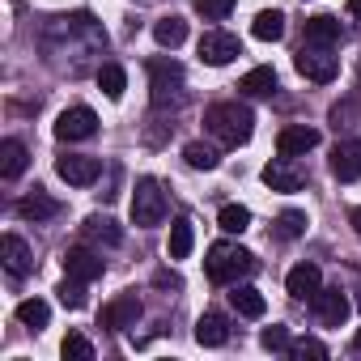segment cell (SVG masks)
I'll list each match as a JSON object with an SVG mask.
<instances>
[{
    "label": "cell",
    "instance_id": "obj_1",
    "mask_svg": "<svg viewBox=\"0 0 361 361\" xmlns=\"http://www.w3.org/2000/svg\"><path fill=\"white\" fill-rule=\"evenodd\" d=\"M204 128H209L226 149H238V145L251 140L255 115H251V106H243V102H213V106L204 111Z\"/></svg>",
    "mask_w": 361,
    "mask_h": 361
},
{
    "label": "cell",
    "instance_id": "obj_2",
    "mask_svg": "<svg viewBox=\"0 0 361 361\" xmlns=\"http://www.w3.org/2000/svg\"><path fill=\"white\" fill-rule=\"evenodd\" d=\"M255 268H259L255 255H251L247 247H238V243H213V247H209V259H204V272H209L213 285H238V281L251 276Z\"/></svg>",
    "mask_w": 361,
    "mask_h": 361
},
{
    "label": "cell",
    "instance_id": "obj_3",
    "mask_svg": "<svg viewBox=\"0 0 361 361\" xmlns=\"http://www.w3.org/2000/svg\"><path fill=\"white\" fill-rule=\"evenodd\" d=\"M149 90H153V106L157 111L178 106L183 102V90H188L183 64L178 60H149Z\"/></svg>",
    "mask_w": 361,
    "mask_h": 361
},
{
    "label": "cell",
    "instance_id": "obj_4",
    "mask_svg": "<svg viewBox=\"0 0 361 361\" xmlns=\"http://www.w3.org/2000/svg\"><path fill=\"white\" fill-rule=\"evenodd\" d=\"M293 68L314 85H331L340 77V56H331V47H323V43H302L293 56Z\"/></svg>",
    "mask_w": 361,
    "mask_h": 361
},
{
    "label": "cell",
    "instance_id": "obj_5",
    "mask_svg": "<svg viewBox=\"0 0 361 361\" xmlns=\"http://www.w3.org/2000/svg\"><path fill=\"white\" fill-rule=\"evenodd\" d=\"M132 221H136L140 230L166 221V192H161L157 178H136V192H132Z\"/></svg>",
    "mask_w": 361,
    "mask_h": 361
},
{
    "label": "cell",
    "instance_id": "obj_6",
    "mask_svg": "<svg viewBox=\"0 0 361 361\" xmlns=\"http://www.w3.org/2000/svg\"><path fill=\"white\" fill-rule=\"evenodd\" d=\"M56 174L64 178V183H73V188H90L94 178L102 174V161L90 157V153H64V157L56 161Z\"/></svg>",
    "mask_w": 361,
    "mask_h": 361
},
{
    "label": "cell",
    "instance_id": "obj_7",
    "mask_svg": "<svg viewBox=\"0 0 361 361\" xmlns=\"http://www.w3.org/2000/svg\"><path fill=\"white\" fill-rule=\"evenodd\" d=\"M94 132H98V115L90 106H68L56 119V136L60 140H90Z\"/></svg>",
    "mask_w": 361,
    "mask_h": 361
},
{
    "label": "cell",
    "instance_id": "obj_8",
    "mask_svg": "<svg viewBox=\"0 0 361 361\" xmlns=\"http://www.w3.org/2000/svg\"><path fill=\"white\" fill-rule=\"evenodd\" d=\"M136 319H140V298L132 289L128 293H115L102 306V327H111V331H128V327H136Z\"/></svg>",
    "mask_w": 361,
    "mask_h": 361
},
{
    "label": "cell",
    "instance_id": "obj_9",
    "mask_svg": "<svg viewBox=\"0 0 361 361\" xmlns=\"http://www.w3.org/2000/svg\"><path fill=\"white\" fill-rule=\"evenodd\" d=\"M238 56H243V43H238L234 35H226V30H209V35L200 39V60L213 64V68H221V64H230V60H238Z\"/></svg>",
    "mask_w": 361,
    "mask_h": 361
},
{
    "label": "cell",
    "instance_id": "obj_10",
    "mask_svg": "<svg viewBox=\"0 0 361 361\" xmlns=\"http://www.w3.org/2000/svg\"><path fill=\"white\" fill-rule=\"evenodd\" d=\"M0 259H5V272L9 276H30V268H35V255H30V247H26V238H18V234H5L0 238Z\"/></svg>",
    "mask_w": 361,
    "mask_h": 361
},
{
    "label": "cell",
    "instance_id": "obj_11",
    "mask_svg": "<svg viewBox=\"0 0 361 361\" xmlns=\"http://www.w3.org/2000/svg\"><path fill=\"white\" fill-rule=\"evenodd\" d=\"M314 145H319V132L306 128V123H289V128H281V136H276V153H281V157H302V153H310Z\"/></svg>",
    "mask_w": 361,
    "mask_h": 361
},
{
    "label": "cell",
    "instance_id": "obj_12",
    "mask_svg": "<svg viewBox=\"0 0 361 361\" xmlns=\"http://www.w3.org/2000/svg\"><path fill=\"white\" fill-rule=\"evenodd\" d=\"M102 255L98 251H90V247H68L64 251V272L68 276H77V281H98L102 276Z\"/></svg>",
    "mask_w": 361,
    "mask_h": 361
},
{
    "label": "cell",
    "instance_id": "obj_13",
    "mask_svg": "<svg viewBox=\"0 0 361 361\" xmlns=\"http://www.w3.org/2000/svg\"><path fill=\"white\" fill-rule=\"evenodd\" d=\"M264 183H268L272 192H298L306 178H302V170L293 166V157H272V161L264 166Z\"/></svg>",
    "mask_w": 361,
    "mask_h": 361
},
{
    "label": "cell",
    "instance_id": "obj_14",
    "mask_svg": "<svg viewBox=\"0 0 361 361\" xmlns=\"http://www.w3.org/2000/svg\"><path fill=\"white\" fill-rule=\"evenodd\" d=\"M331 174L340 178V183L361 178V140H340L331 149Z\"/></svg>",
    "mask_w": 361,
    "mask_h": 361
},
{
    "label": "cell",
    "instance_id": "obj_15",
    "mask_svg": "<svg viewBox=\"0 0 361 361\" xmlns=\"http://www.w3.org/2000/svg\"><path fill=\"white\" fill-rule=\"evenodd\" d=\"M285 289H289L298 302H314V293L323 289V272H319L314 264H298V268H289Z\"/></svg>",
    "mask_w": 361,
    "mask_h": 361
},
{
    "label": "cell",
    "instance_id": "obj_16",
    "mask_svg": "<svg viewBox=\"0 0 361 361\" xmlns=\"http://www.w3.org/2000/svg\"><path fill=\"white\" fill-rule=\"evenodd\" d=\"M314 314H319L323 327H340V323L348 319V298H344V289H319V293H314Z\"/></svg>",
    "mask_w": 361,
    "mask_h": 361
},
{
    "label": "cell",
    "instance_id": "obj_17",
    "mask_svg": "<svg viewBox=\"0 0 361 361\" xmlns=\"http://www.w3.org/2000/svg\"><path fill=\"white\" fill-rule=\"evenodd\" d=\"M196 340H200L204 348H221V344L230 340V319H226L221 310H204L200 323H196Z\"/></svg>",
    "mask_w": 361,
    "mask_h": 361
},
{
    "label": "cell",
    "instance_id": "obj_18",
    "mask_svg": "<svg viewBox=\"0 0 361 361\" xmlns=\"http://www.w3.org/2000/svg\"><path fill=\"white\" fill-rule=\"evenodd\" d=\"M56 213H60V204H56L51 196H43L39 188H35L26 200H18V217H22V221H51Z\"/></svg>",
    "mask_w": 361,
    "mask_h": 361
},
{
    "label": "cell",
    "instance_id": "obj_19",
    "mask_svg": "<svg viewBox=\"0 0 361 361\" xmlns=\"http://www.w3.org/2000/svg\"><path fill=\"white\" fill-rule=\"evenodd\" d=\"M306 43H323V47L340 43V22H336L331 13H314V18H306Z\"/></svg>",
    "mask_w": 361,
    "mask_h": 361
},
{
    "label": "cell",
    "instance_id": "obj_20",
    "mask_svg": "<svg viewBox=\"0 0 361 361\" xmlns=\"http://www.w3.org/2000/svg\"><path fill=\"white\" fill-rule=\"evenodd\" d=\"M230 302H234V310H238L243 319H264V310H268L264 293H259V289H251V285H234Z\"/></svg>",
    "mask_w": 361,
    "mask_h": 361
},
{
    "label": "cell",
    "instance_id": "obj_21",
    "mask_svg": "<svg viewBox=\"0 0 361 361\" xmlns=\"http://www.w3.org/2000/svg\"><path fill=\"white\" fill-rule=\"evenodd\" d=\"M192 247H196V230H192L188 217H178V221L170 226V247H166V255H170V259H188Z\"/></svg>",
    "mask_w": 361,
    "mask_h": 361
},
{
    "label": "cell",
    "instance_id": "obj_22",
    "mask_svg": "<svg viewBox=\"0 0 361 361\" xmlns=\"http://www.w3.org/2000/svg\"><path fill=\"white\" fill-rule=\"evenodd\" d=\"M26 161H30V153H26V145L22 140H5V145H0V174H5V178H18L22 170H26Z\"/></svg>",
    "mask_w": 361,
    "mask_h": 361
},
{
    "label": "cell",
    "instance_id": "obj_23",
    "mask_svg": "<svg viewBox=\"0 0 361 361\" xmlns=\"http://www.w3.org/2000/svg\"><path fill=\"white\" fill-rule=\"evenodd\" d=\"M238 90L247 94V98H268V94H276V73L264 64V68H251L243 81H238Z\"/></svg>",
    "mask_w": 361,
    "mask_h": 361
},
{
    "label": "cell",
    "instance_id": "obj_24",
    "mask_svg": "<svg viewBox=\"0 0 361 361\" xmlns=\"http://www.w3.org/2000/svg\"><path fill=\"white\" fill-rule=\"evenodd\" d=\"M85 238H90V243H106V247H119V243H123V230H119L111 217L94 213V217H85Z\"/></svg>",
    "mask_w": 361,
    "mask_h": 361
},
{
    "label": "cell",
    "instance_id": "obj_25",
    "mask_svg": "<svg viewBox=\"0 0 361 361\" xmlns=\"http://www.w3.org/2000/svg\"><path fill=\"white\" fill-rule=\"evenodd\" d=\"M153 39H157L161 47L174 51L178 43L188 39V22H183V18H174V13H170V18H157V22H153Z\"/></svg>",
    "mask_w": 361,
    "mask_h": 361
},
{
    "label": "cell",
    "instance_id": "obj_26",
    "mask_svg": "<svg viewBox=\"0 0 361 361\" xmlns=\"http://www.w3.org/2000/svg\"><path fill=\"white\" fill-rule=\"evenodd\" d=\"M251 35L264 39V43H276V39L285 35V13H281V9H264V13L251 22Z\"/></svg>",
    "mask_w": 361,
    "mask_h": 361
},
{
    "label": "cell",
    "instance_id": "obj_27",
    "mask_svg": "<svg viewBox=\"0 0 361 361\" xmlns=\"http://www.w3.org/2000/svg\"><path fill=\"white\" fill-rule=\"evenodd\" d=\"M98 90H102L111 102H119L123 90H128V73H123L119 64H102V68H98Z\"/></svg>",
    "mask_w": 361,
    "mask_h": 361
},
{
    "label": "cell",
    "instance_id": "obj_28",
    "mask_svg": "<svg viewBox=\"0 0 361 361\" xmlns=\"http://www.w3.org/2000/svg\"><path fill=\"white\" fill-rule=\"evenodd\" d=\"M217 226H221L226 234H243V230L251 226V209H247V204H226V209L217 213Z\"/></svg>",
    "mask_w": 361,
    "mask_h": 361
},
{
    "label": "cell",
    "instance_id": "obj_29",
    "mask_svg": "<svg viewBox=\"0 0 361 361\" xmlns=\"http://www.w3.org/2000/svg\"><path fill=\"white\" fill-rule=\"evenodd\" d=\"M18 319H22L26 327L43 331V327H47V319H51V310H47V302H43V298H26V302L18 306Z\"/></svg>",
    "mask_w": 361,
    "mask_h": 361
},
{
    "label": "cell",
    "instance_id": "obj_30",
    "mask_svg": "<svg viewBox=\"0 0 361 361\" xmlns=\"http://www.w3.org/2000/svg\"><path fill=\"white\" fill-rule=\"evenodd\" d=\"M183 161L192 166V170H217V149H209V145H200V140H192L188 149H183Z\"/></svg>",
    "mask_w": 361,
    "mask_h": 361
},
{
    "label": "cell",
    "instance_id": "obj_31",
    "mask_svg": "<svg viewBox=\"0 0 361 361\" xmlns=\"http://www.w3.org/2000/svg\"><path fill=\"white\" fill-rule=\"evenodd\" d=\"M60 353H64V361H94V344L81 331H68L64 344H60Z\"/></svg>",
    "mask_w": 361,
    "mask_h": 361
},
{
    "label": "cell",
    "instance_id": "obj_32",
    "mask_svg": "<svg viewBox=\"0 0 361 361\" xmlns=\"http://www.w3.org/2000/svg\"><path fill=\"white\" fill-rule=\"evenodd\" d=\"M85 285H90V281H77V276H68V281H60V289H56V293H60V302H64L68 310H81V306L90 302V298H85Z\"/></svg>",
    "mask_w": 361,
    "mask_h": 361
},
{
    "label": "cell",
    "instance_id": "obj_33",
    "mask_svg": "<svg viewBox=\"0 0 361 361\" xmlns=\"http://www.w3.org/2000/svg\"><path fill=\"white\" fill-rule=\"evenodd\" d=\"M302 230H306V213L285 209V213L276 217V234H281V238H302Z\"/></svg>",
    "mask_w": 361,
    "mask_h": 361
},
{
    "label": "cell",
    "instance_id": "obj_34",
    "mask_svg": "<svg viewBox=\"0 0 361 361\" xmlns=\"http://www.w3.org/2000/svg\"><path fill=\"white\" fill-rule=\"evenodd\" d=\"M289 357H298V361H306V357L323 361V357H327V344H323V340H310V336H302V340H289Z\"/></svg>",
    "mask_w": 361,
    "mask_h": 361
},
{
    "label": "cell",
    "instance_id": "obj_35",
    "mask_svg": "<svg viewBox=\"0 0 361 361\" xmlns=\"http://www.w3.org/2000/svg\"><path fill=\"white\" fill-rule=\"evenodd\" d=\"M259 344H264L268 353H289V331H285L281 323H272V327H264V336H259Z\"/></svg>",
    "mask_w": 361,
    "mask_h": 361
},
{
    "label": "cell",
    "instance_id": "obj_36",
    "mask_svg": "<svg viewBox=\"0 0 361 361\" xmlns=\"http://www.w3.org/2000/svg\"><path fill=\"white\" fill-rule=\"evenodd\" d=\"M230 9H234V0H196V13H200V18H209V22L230 18Z\"/></svg>",
    "mask_w": 361,
    "mask_h": 361
},
{
    "label": "cell",
    "instance_id": "obj_37",
    "mask_svg": "<svg viewBox=\"0 0 361 361\" xmlns=\"http://www.w3.org/2000/svg\"><path fill=\"white\" fill-rule=\"evenodd\" d=\"M348 115H353V106H348V102H344V106H331V123H336V132L344 128V119H348Z\"/></svg>",
    "mask_w": 361,
    "mask_h": 361
},
{
    "label": "cell",
    "instance_id": "obj_38",
    "mask_svg": "<svg viewBox=\"0 0 361 361\" xmlns=\"http://www.w3.org/2000/svg\"><path fill=\"white\" fill-rule=\"evenodd\" d=\"M348 221H353V230H357V238H361V209H353V217H348Z\"/></svg>",
    "mask_w": 361,
    "mask_h": 361
},
{
    "label": "cell",
    "instance_id": "obj_39",
    "mask_svg": "<svg viewBox=\"0 0 361 361\" xmlns=\"http://www.w3.org/2000/svg\"><path fill=\"white\" fill-rule=\"evenodd\" d=\"M348 13H353V18L361 22V0H348Z\"/></svg>",
    "mask_w": 361,
    "mask_h": 361
},
{
    "label": "cell",
    "instance_id": "obj_40",
    "mask_svg": "<svg viewBox=\"0 0 361 361\" xmlns=\"http://www.w3.org/2000/svg\"><path fill=\"white\" fill-rule=\"evenodd\" d=\"M353 348H357V353H361V327H357V336H353Z\"/></svg>",
    "mask_w": 361,
    "mask_h": 361
},
{
    "label": "cell",
    "instance_id": "obj_41",
    "mask_svg": "<svg viewBox=\"0 0 361 361\" xmlns=\"http://www.w3.org/2000/svg\"><path fill=\"white\" fill-rule=\"evenodd\" d=\"M357 310H361V293H357Z\"/></svg>",
    "mask_w": 361,
    "mask_h": 361
}]
</instances>
